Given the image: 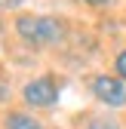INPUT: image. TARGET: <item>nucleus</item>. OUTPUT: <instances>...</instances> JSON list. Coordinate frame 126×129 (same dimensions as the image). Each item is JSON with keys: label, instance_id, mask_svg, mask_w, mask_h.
I'll return each mask as SVG.
<instances>
[{"label": "nucleus", "instance_id": "obj_1", "mask_svg": "<svg viewBox=\"0 0 126 129\" xmlns=\"http://www.w3.org/2000/svg\"><path fill=\"white\" fill-rule=\"evenodd\" d=\"M15 31L31 46H52L65 37V25L58 19H52V15H19Z\"/></svg>", "mask_w": 126, "mask_h": 129}, {"label": "nucleus", "instance_id": "obj_2", "mask_svg": "<svg viewBox=\"0 0 126 129\" xmlns=\"http://www.w3.org/2000/svg\"><path fill=\"white\" fill-rule=\"evenodd\" d=\"M92 95H96L102 105H108V108H123L126 105V80L102 74V77L92 80Z\"/></svg>", "mask_w": 126, "mask_h": 129}, {"label": "nucleus", "instance_id": "obj_3", "mask_svg": "<svg viewBox=\"0 0 126 129\" xmlns=\"http://www.w3.org/2000/svg\"><path fill=\"white\" fill-rule=\"evenodd\" d=\"M22 99L31 108H52L58 102V86H55V80L49 74H46V77H37V80H31V83H25Z\"/></svg>", "mask_w": 126, "mask_h": 129}, {"label": "nucleus", "instance_id": "obj_4", "mask_svg": "<svg viewBox=\"0 0 126 129\" xmlns=\"http://www.w3.org/2000/svg\"><path fill=\"white\" fill-rule=\"evenodd\" d=\"M6 129H43L40 126V120H34V117H28V114H22V111H12V114H6Z\"/></svg>", "mask_w": 126, "mask_h": 129}, {"label": "nucleus", "instance_id": "obj_5", "mask_svg": "<svg viewBox=\"0 0 126 129\" xmlns=\"http://www.w3.org/2000/svg\"><path fill=\"white\" fill-rule=\"evenodd\" d=\"M86 129H120L114 120H108V117H92L89 123H86Z\"/></svg>", "mask_w": 126, "mask_h": 129}, {"label": "nucleus", "instance_id": "obj_6", "mask_svg": "<svg viewBox=\"0 0 126 129\" xmlns=\"http://www.w3.org/2000/svg\"><path fill=\"white\" fill-rule=\"evenodd\" d=\"M114 68H117V77H123V80H126V49L117 55V64H114Z\"/></svg>", "mask_w": 126, "mask_h": 129}, {"label": "nucleus", "instance_id": "obj_7", "mask_svg": "<svg viewBox=\"0 0 126 129\" xmlns=\"http://www.w3.org/2000/svg\"><path fill=\"white\" fill-rule=\"evenodd\" d=\"M25 0H0V9H15V6H22Z\"/></svg>", "mask_w": 126, "mask_h": 129}, {"label": "nucleus", "instance_id": "obj_8", "mask_svg": "<svg viewBox=\"0 0 126 129\" xmlns=\"http://www.w3.org/2000/svg\"><path fill=\"white\" fill-rule=\"evenodd\" d=\"M6 99H9V86L0 80V102H6Z\"/></svg>", "mask_w": 126, "mask_h": 129}, {"label": "nucleus", "instance_id": "obj_9", "mask_svg": "<svg viewBox=\"0 0 126 129\" xmlns=\"http://www.w3.org/2000/svg\"><path fill=\"white\" fill-rule=\"evenodd\" d=\"M83 3H89V6H105V3H111V0H83Z\"/></svg>", "mask_w": 126, "mask_h": 129}]
</instances>
